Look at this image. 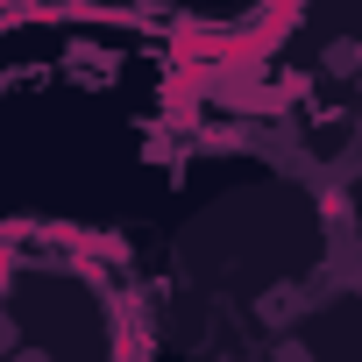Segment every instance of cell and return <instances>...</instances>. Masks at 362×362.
<instances>
[{
    "label": "cell",
    "instance_id": "obj_1",
    "mask_svg": "<svg viewBox=\"0 0 362 362\" xmlns=\"http://www.w3.org/2000/svg\"><path fill=\"white\" fill-rule=\"evenodd\" d=\"M8 362H57V355H50V348H36V341H15V348H8Z\"/></svg>",
    "mask_w": 362,
    "mask_h": 362
}]
</instances>
